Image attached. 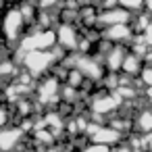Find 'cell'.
<instances>
[{
    "instance_id": "cell-10",
    "label": "cell",
    "mask_w": 152,
    "mask_h": 152,
    "mask_svg": "<svg viewBox=\"0 0 152 152\" xmlns=\"http://www.w3.org/2000/svg\"><path fill=\"white\" fill-rule=\"evenodd\" d=\"M142 67H144V58H142L140 54L127 50V54H125V58H123V65H121V71H119V73H123V75L135 79V77L140 75Z\"/></svg>"
},
{
    "instance_id": "cell-2",
    "label": "cell",
    "mask_w": 152,
    "mask_h": 152,
    "mask_svg": "<svg viewBox=\"0 0 152 152\" xmlns=\"http://www.w3.org/2000/svg\"><path fill=\"white\" fill-rule=\"evenodd\" d=\"M19 65L34 79H40V77L50 73V69L56 65V58L52 54V48L50 50H29V52H23Z\"/></svg>"
},
{
    "instance_id": "cell-6",
    "label": "cell",
    "mask_w": 152,
    "mask_h": 152,
    "mask_svg": "<svg viewBox=\"0 0 152 152\" xmlns=\"http://www.w3.org/2000/svg\"><path fill=\"white\" fill-rule=\"evenodd\" d=\"M135 36L131 23H119V25H108L102 29V38H106L108 42L113 44H123V46H129L131 38Z\"/></svg>"
},
{
    "instance_id": "cell-14",
    "label": "cell",
    "mask_w": 152,
    "mask_h": 152,
    "mask_svg": "<svg viewBox=\"0 0 152 152\" xmlns=\"http://www.w3.org/2000/svg\"><path fill=\"white\" fill-rule=\"evenodd\" d=\"M117 2H119V7H123V9L131 11V13H137L144 7V0H117Z\"/></svg>"
},
{
    "instance_id": "cell-11",
    "label": "cell",
    "mask_w": 152,
    "mask_h": 152,
    "mask_svg": "<svg viewBox=\"0 0 152 152\" xmlns=\"http://www.w3.org/2000/svg\"><path fill=\"white\" fill-rule=\"evenodd\" d=\"M133 131H137V133L152 131V106H144V108L135 110V115H133Z\"/></svg>"
},
{
    "instance_id": "cell-17",
    "label": "cell",
    "mask_w": 152,
    "mask_h": 152,
    "mask_svg": "<svg viewBox=\"0 0 152 152\" xmlns=\"http://www.w3.org/2000/svg\"><path fill=\"white\" fill-rule=\"evenodd\" d=\"M142 11H146L148 15H152V0H144V7H142Z\"/></svg>"
},
{
    "instance_id": "cell-7",
    "label": "cell",
    "mask_w": 152,
    "mask_h": 152,
    "mask_svg": "<svg viewBox=\"0 0 152 152\" xmlns=\"http://www.w3.org/2000/svg\"><path fill=\"white\" fill-rule=\"evenodd\" d=\"M125 140L123 133H119L117 129H113L110 125H100L96 129V133L90 137L92 144H100V146H108V148H115L117 144H121Z\"/></svg>"
},
{
    "instance_id": "cell-16",
    "label": "cell",
    "mask_w": 152,
    "mask_h": 152,
    "mask_svg": "<svg viewBox=\"0 0 152 152\" xmlns=\"http://www.w3.org/2000/svg\"><path fill=\"white\" fill-rule=\"evenodd\" d=\"M142 58H144V65H152V46L146 50V54H144Z\"/></svg>"
},
{
    "instance_id": "cell-20",
    "label": "cell",
    "mask_w": 152,
    "mask_h": 152,
    "mask_svg": "<svg viewBox=\"0 0 152 152\" xmlns=\"http://www.w3.org/2000/svg\"><path fill=\"white\" fill-rule=\"evenodd\" d=\"M0 152H4V150H0Z\"/></svg>"
},
{
    "instance_id": "cell-12",
    "label": "cell",
    "mask_w": 152,
    "mask_h": 152,
    "mask_svg": "<svg viewBox=\"0 0 152 152\" xmlns=\"http://www.w3.org/2000/svg\"><path fill=\"white\" fill-rule=\"evenodd\" d=\"M83 81H86V77H83L77 69H69V71H67V77H65V81H63V83H67V86H71V88H77V90H79Z\"/></svg>"
},
{
    "instance_id": "cell-9",
    "label": "cell",
    "mask_w": 152,
    "mask_h": 152,
    "mask_svg": "<svg viewBox=\"0 0 152 152\" xmlns=\"http://www.w3.org/2000/svg\"><path fill=\"white\" fill-rule=\"evenodd\" d=\"M23 131L17 127V125H9L4 129H0V150H4V152H13L21 146L23 142Z\"/></svg>"
},
{
    "instance_id": "cell-19",
    "label": "cell",
    "mask_w": 152,
    "mask_h": 152,
    "mask_svg": "<svg viewBox=\"0 0 152 152\" xmlns=\"http://www.w3.org/2000/svg\"><path fill=\"white\" fill-rule=\"evenodd\" d=\"M2 9H4V4H2V2H0V11H2Z\"/></svg>"
},
{
    "instance_id": "cell-8",
    "label": "cell",
    "mask_w": 152,
    "mask_h": 152,
    "mask_svg": "<svg viewBox=\"0 0 152 152\" xmlns=\"http://www.w3.org/2000/svg\"><path fill=\"white\" fill-rule=\"evenodd\" d=\"M127 46L123 44H113V48L102 56V65L106 69V73H119L121 71V65H123V58L127 54Z\"/></svg>"
},
{
    "instance_id": "cell-15",
    "label": "cell",
    "mask_w": 152,
    "mask_h": 152,
    "mask_svg": "<svg viewBox=\"0 0 152 152\" xmlns=\"http://www.w3.org/2000/svg\"><path fill=\"white\" fill-rule=\"evenodd\" d=\"M79 152H110V148L108 146H100V144H88L83 150H79Z\"/></svg>"
},
{
    "instance_id": "cell-5",
    "label": "cell",
    "mask_w": 152,
    "mask_h": 152,
    "mask_svg": "<svg viewBox=\"0 0 152 152\" xmlns=\"http://www.w3.org/2000/svg\"><path fill=\"white\" fill-rule=\"evenodd\" d=\"M131 17L133 13L123 9V7H113V9H104V11H98V21H96V27L98 29H104L108 25H119V23H131Z\"/></svg>"
},
{
    "instance_id": "cell-18",
    "label": "cell",
    "mask_w": 152,
    "mask_h": 152,
    "mask_svg": "<svg viewBox=\"0 0 152 152\" xmlns=\"http://www.w3.org/2000/svg\"><path fill=\"white\" fill-rule=\"evenodd\" d=\"M0 2H2V4L7 7V4H17V2H19V0H0Z\"/></svg>"
},
{
    "instance_id": "cell-13",
    "label": "cell",
    "mask_w": 152,
    "mask_h": 152,
    "mask_svg": "<svg viewBox=\"0 0 152 152\" xmlns=\"http://www.w3.org/2000/svg\"><path fill=\"white\" fill-rule=\"evenodd\" d=\"M13 123V108L9 104H0V129H4Z\"/></svg>"
},
{
    "instance_id": "cell-3",
    "label": "cell",
    "mask_w": 152,
    "mask_h": 152,
    "mask_svg": "<svg viewBox=\"0 0 152 152\" xmlns=\"http://www.w3.org/2000/svg\"><path fill=\"white\" fill-rule=\"evenodd\" d=\"M121 104H123V98H121L115 90H113V92H106V90L100 88V92L90 98V108H88V110L98 113V115H102V117L108 119L110 115H115V113L121 108Z\"/></svg>"
},
{
    "instance_id": "cell-1",
    "label": "cell",
    "mask_w": 152,
    "mask_h": 152,
    "mask_svg": "<svg viewBox=\"0 0 152 152\" xmlns=\"http://www.w3.org/2000/svg\"><path fill=\"white\" fill-rule=\"evenodd\" d=\"M25 34H27V21L19 4H7L0 11V40L13 52Z\"/></svg>"
},
{
    "instance_id": "cell-4",
    "label": "cell",
    "mask_w": 152,
    "mask_h": 152,
    "mask_svg": "<svg viewBox=\"0 0 152 152\" xmlns=\"http://www.w3.org/2000/svg\"><path fill=\"white\" fill-rule=\"evenodd\" d=\"M54 36H56V46H61L67 52H75L77 50V44H79V38H81V31H79L77 25L58 23L54 27Z\"/></svg>"
}]
</instances>
